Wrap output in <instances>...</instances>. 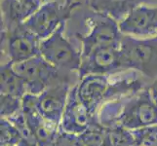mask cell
I'll use <instances>...</instances> for the list:
<instances>
[{
  "label": "cell",
  "instance_id": "6da1fadb",
  "mask_svg": "<svg viewBox=\"0 0 157 146\" xmlns=\"http://www.w3.org/2000/svg\"><path fill=\"white\" fill-rule=\"evenodd\" d=\"M122 70H135L157 79V35L147 38L123 35L120 46Z\"/></svg>",
  "mask_w": 157,
  "mask_h": 146
},
{
  "label": "cell",
  "instance_id": "7a4b0ae2",
  "mask_svg": "<svg viewBox=\"0 0 157 146\" xmlns=\"http://www.w3.org/2000/svg\"><path fill=\"white\" fill-rule=\"evenodd\" d=\"M12 66L25 81L26 94L39 95L52 86L63 83L71 84V73L63 72L54 67L41 56L14 63Z\"/></svg>",
  "mask_w": 157,
  "mask_h": 146
},
{
  "label": "cell",
  "instance_id": "3957f363",
  "mask_svg": "<svg viewBox=\"0 0 157 146\" xmlns=\"http://www.w3.org/2000/svg\"><path fill=\"white\" fill-rule=\"evenodd\" d=\"M82 5L73 0L47 1L23 24L42 41L50 37L63 24L67 23L74 11Z\"/></svg>",
  "mask_w": 157,
  "mask_h": 146
},
{
  "label": "cell",
  "instance_id": "277c9868",
  "mask_svg": "<svg viewBox=\"0 0 157 146\" xmlns=\"http://www.w3.org/2000/svg\"><path fill=\"white\" fill-rule=\"evenodd\" d=\"M67 23L63 24L48 38L41 41L40 56L54 67L67 73H77L81 66V51L70 43L64 34Z\"/></svg>",
  "mask_w": 157,
  "mask_h": 146
},
{
  "label": "cell",
  "instance_id": "5b68a950",
  "mask_svg": "<svg viewBox=\"0 0 157 146\" xmlns=\"http://www.w3.org/2000/svg\"><path fill=\"white\" fill-rule=\"evenodd\" d=\"M156 124L157 105L151 95L149 86H145L119 108L114 125L134 131Z\"/></svg>",
  "mask_w": 157,
  "mask_h": 146
},
{
  "label": "cell",
  "instance_id": "8992f818",
  "mask_svg": "<svg viewBox=\"0 0 157 146\" xmlns=\"http://www.w3.org/2000/svg\"><path fill=\"white\" fill-rule=\"evenodd\" d=\"M87 23L89 26L87 33L76 34V38L81 43V57L88 55L97 48L120 46L123 34L117 21L106 15L92 11Z\"/></svg>",
  "mask_w": 157,
  "mask_h": 146
},
{
  "label": "cell",
  "instance_id": "52a82bcc",
  "mask_svg": "<svg viewBox=\"0 0 157 146\" xmlns=\"http://www.w3.org/2000/svg\"><path fill=\"white\" fill-rule=\"evenodd\" d=\"M41 40L21 24L1 29V52L10 63H19L40 56Z\"/></svg>",
  "mask_w": 157,
  "mask_h": 146
},
{
  "label": "cell",
  "instance_id": "ba28073f",
  "mask_svg": "<svg viewBox=\"0 0 157 146\" xmlns=\"http://www.w3.org/2000/svg\"><path fill=\"white\" fill-rule=\"evenodd\" d=\"M121 71L123 70L119 47H101L90 52L88 55L81 57L78 78L91 74L109 76Z\"/></svg>",
  "mask_w": 157,
  "mask_h": 146
},
{
  "label": "cell",
  "instance_id": "9c48e42d",
  "mask_svg": "<svg viewBox=\"0 0 157 146\" xmlns=\"http://www.w3.org/2000/svg\"><path fill=\"white\" fill-rule=\"evenodd\" d=\"M123 35L147 38L157 35V5L140 4L119 21Z\"/></svg>",
  "mask_w": 157,
  "mask_h": 146
},
{
  "label": "cell",
  "instance_id": "30bf717a",
  "mask_svg": "<svg viewBox=\"0 0 157 146\" xmlns=\"http://www.w3.org/2000/svg\"><path fill=\"white\" fill-rule=\"evenodd\" d=\"M71 84L63 83L52 86L37 95L36 107L41 116L51 125L59 129Z\"/></svg>",
  "mask_w": 157,
  "mask_h": 146
},
{
  "label": "cell",
  "instance_id": "8fae6325",
  "mask_svg": "<svg viewBox=\"0 0 157 146\" xmlns=\"http://www.w3.org/2000/svg\"><path fill=\"white\" fill-rule=\"evenodd\" d=\"M110 87L111 83L106 75H86L76 84L79 99L94 116L106 100L111 101Z\"/></svg>",
  "mask_w": 157,
  "mask_h": 146
},
{
  "label": "cell",
  "instance_id": "7c38bea8",
  "mask_svg": "<svg viewBox=\"0 0 157 146\" xmlns=\"http://www.w3.org/2000/svg\"><path fill=\"white\" fill-rule=\"evenodd\" d=\"M76 84H74L69 91L59 129L68 133L79 136L91 126L100 121L96 116L91 114L82 103V101L79 99Z\"/></svg>",
  "mask_w": 157,
  "mask_h": 146
},
{
  "label": "cell",
  "instance_id": "4fadbf2b",
  "mask_svg": "<svg viewBox=\"0 0 157 146\" xmlns=\"http://www.w3.org/2000/svg\"><path fill=\"white\" fill-rule=\"evenodd\" d=\"M37 95L26 94L23 97V112L28 127L34 136L38 146H50L59 129L48 123L37 110Z\"/></svg>",
  "mask_w": 157,
  "mask_h": 146
},
{
  "label": "cell",
  "instance_id": "5bb4252c",
  "mask_svg": "<svg viewBox=\"0 0 157 146\" xmlns=\"http://www.w3.org/2000/svg\"><path fill=\"white\" fill-rule=\"evenodd\" d=\"M148 0H88L91 11L111 17L118 23L134 8Z\"/></svg>",
  "mask_w": 157,
  "mask_h": 146
},
{
  "label": "cell",
  "instance_id": "9a60e30c",
  "mask_svg": "<svg viewBox=\"0 0 157 146\" xmlns=\"http://www.w3.org/2000/svg\"><path fill=\"white\" fill-rule=\"evenodd\" d=\"M1 78H0V91L1 95H8L23 99L26 95L25 81L15 71L10 62L1 64Z\"/></svg>",
  "mask_w": 157,
  "mask_h": 146
},
{
  "label": "cell",
  "instance_id": "2e32d148",
  "mask_svg": "<svg viewBox=\"0 0 157 146\" xmlns=\"http://www.w3.org/2000/svg\"><path fill=\"white\" fill-rule=\"evenodd\" d=\"M105 138L115 146H136L132 132L119 125L105 127Z\"/></svg>",
  "mask_w": 157,
  "mask_h": 146
},
{
  "label": "cell",
  "instance_id": "e0dca14e",
  "mask_svg": "<svg viewBox=\"0 0 157 146\" xmlns=\"http://www.w3.org/2000/svg\"><path fill=\"white\" fill-rule=\"evenodd\" d=\"M105 127L100 122L94 124L78 136L81 146H101L105 139Z\"/></svg>",
  "mask_w": 157,
  "mask_h": 146
},
{
  "label": "cell",
  "instance_id": "ac0fdd59",
  "mask_svg": "<svg viewBox=\"0 0 157 146\" xmlns=\"http://www.w3.org/2000/svg\"><path fill=\"white\" fill-rule=\"evenodd\" d=\"M1 119H10L18 115L23 109V99L8 95H0Z\"/></svg>",
  "mask_w": 157,
  "mask_h": 146
},
{
  "label": "cell",
  "instance_id": "d6986e66",
  "mask_svg": "<svg viewBox=\"0 0 157 146\" xmlns=\"http://www.w3.org/2000/svg\"><path fill=\"white\" fill-rule=\"evenodd\" d=\"M131 132L136 146H157V124Z\"/></svg>",
  "mask_w": 157,
  "mask_h": 146
},
{
  "label": "cell",
  "instance_id": "ffe728a7",
  "mask_svg": "<svg viewBox=\"0 0 157 146\" xmlns=\"http://www.w3.org/2000/svg\"><path fill=\"white\" fill-rule=\"evenodd\" d=\"M21 141V133L12 122L1 119V145L18 146Z\"/></svg>",
  "mask_w": 157,
  "mask_h": 146
},
{
  "label": "cell",
  "instance_id": "44dd1931",
  "mask_svg": "<svg viewBox=\"0 0 157 146\" xmlns=\"http://www.w3.org/2000/svg\"><path fill=\"white\" fill-rule=\"evenodd\" d=\"M50 146H81V144L78 136L59 129L55 140L51 143Z\"/></svg>",
  "mask_w": 157,
  "mask_h": 146
},
{
  "label": "cell",
  "instance_id": "7402d4cb",
  "mask_svg": "<svg viewBox=\"0 0 157 146\" xmlns=\"http://www.w3.org/2000/svg\"><path fill=\"white\" fill-rule=\"evenodd\" d=\"M149 90H150L151 95H152L153 99L155 101V103L157 105V79L154 80L153 82L149 85Z\"/></svg>",
  "mask_w": 157,
  "mask_h": 146
},
{
  "label": "cell",
  "instance_id": "603a6c76",
  "mask_svg": "<svg viewBox=\"0 0 157 146\" xmlns=\"http://www.w3.org/2000/svg\"><path fill=\"white\" fill-rule=\"evenodd\" d=\"M101 146H115V145H113V144H111L110 142H108L107 140L105 138V139H104V142L101 143Z\"/></svg>",
  "mask_w": 157,
  "mask_h": 146
},
{
  "label": "cell",
  "instance_id": "cb8c5ba5",
  "mask_svg": "<svg viewBox=\"0 0 157 146\" xmlns=\"http://www.w3.org/2000/svg\"><path fill=\"white\" fill-rule=\"evenodd\" d=\"M73 1H78V2L82 3V4H87L88 0H73Z\"/></svg>",
  "mask_w": 157,
  "mask_h": 146
},
{
  "label": "cell",
  "instance_id": "d4e9b609",
  "mask_svg": "<svg viewBox=\"0 0 157 146\" xmlns=\"http://www.w3.org/2000/svg\"><path fill=\"white\" fill-rule=\"evenodd\" d=\"M47 1H51V0H46V2H47Z\"/></svg>",
  "mask_w": 157,
  "mask_h": 146
}]
</instances>
